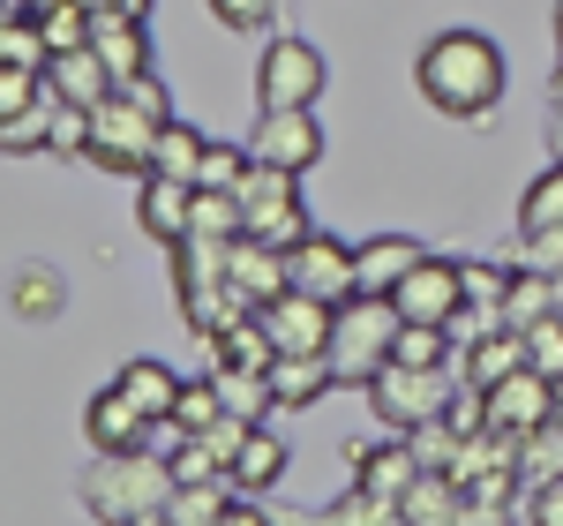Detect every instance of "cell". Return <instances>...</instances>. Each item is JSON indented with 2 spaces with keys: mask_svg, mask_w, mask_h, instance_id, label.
<instances>
[{
  "mask_svg": "<svg viewBox=\"0 0 563 526\" xmlns=\"http://www.w3.org/2000/svg\"><path fill=\"white\" fill-rule=\"evenodd\" d=\"M421 256H429L421 241H406V233H376V241L353 249V278H361V294H390Z\"/></svg>",
  "mask_w": 563,
  "mask_h": 526,
  "instance_id": "obj_21",
  "label": "cell"
},
{
  "mask_svg": "<svg viewBox=\"0 0 563 526\" xmlns=\"http://www.w3.org/2000/svg\"><path fill=\"white\" fill-rule=\"evenodd\" d=\"M286 271H294L301 294H323V302H353V294H361V278H353V249H346V241H331V233H301V241L286 249Z\"/></svg>",
  "mask_w": 563,
  "mask_h": 526,
  "instance_id": "obj_10",
  "label": "cell"
},
{
  "mask_svg": "<svg viewBox=\"0 0 563 526\" xmlns=\"http://www.w3.org/2000/svg\"><path fill=\"white\" fill-rule=\"evenodd\" d=\"M166 129V113L135 106L129 90H113L98 113H90V158L113 166V174H151V143Z\"/></svg>",
  "mask_w": 563,
  "mask_h": 526,
  "instance_id": "obj_6",
  "label": "cell"
},
{
  "mask_svg": "<svg viewBox=\"0 0 563 526\" xmlns=\"http://www.w3.org/2000/svg\"><path fill=\"white\" fill-rule=\"evenodd\" d=\"M526 256L541 263V271H556V263H563V226H556V233H533V241H526Z\"/></svg>",
  "mask_w": 563,
  "mask_h": 526,
  "instance_id": "obj_38",
  "label": "cell"
},
{
  "mask_svg": "<svg viewBox=\"0 0 563 526\" xmlns=\"http://www.w3.org/2000/svg\"><path fill=\"white\" fill-rule=\"evenodd\" d=\"M549 151L563 158V113H549Z\"/></svg>",
  "mask_w": 563,
  "mask_h": 526,
  "instance_id": "obj_40",
  "label": "cell"
},
{
  "mask_svg": "<svg viewBox=\"0 0 563 526\" xmlns=\"http://www.w3.org/2000/svg\"><path fill=\"white\" fill-rule=\"evenodd\" d=\"M151 414L135 406L121 384H106V392H90V406H84V437H90V451H135V443H151Z\"/></svg>",
  "mask_w": 563,
  "mask_h": 526,
  "instance_id": "obj_14",
  "label": "cell"
},
{
  "mask_svg": "<svg viewBox=\"0 0 563 526\" xmlns=\"http://www.w3.org/2000/svg\"><path fill=\"white\" fill-rule=\"evenodd\" d=\"M526 361H533L541 376H563V316H541V324H526Z\"/></svg>",
  "mask_w": 563,
  "mask_h": 526,
  "instance_id": "obj_34",
  "label": "cell"
},
{
  "mask_svg": "<svg viewBox=\"0 0 563 526\" xmlns=\"http://www.w3.org/2000/svg\"><path fill=\"white\" fill-rule=\"evenodd\" d=\"M556 421H563V376H556Z\"/></svg>",
  "mask_w": 563,
  "mask_h": 526,
  "instance_id": "obj_45",
  "label": "cell"
},
{
  "mask_svg": "<svg viewBox=\"0 0 563 526\" xmlns=\"http://www.w3.org/2000/svg\"><path fill=\"white\" fill-rule=\"evenodd\" d=\"M526 519H533V526H563V474L533 489V512H526Z\"/></svg>",
  "mask_w": 563,
  "mask_h": 526,
  "instance_id": "obj_37",
  "label": "cell"
},
{
  "mask_svg": "<svg viewBox=\"0 0 563 526\" xmlns=\"http://www.w3.org/2000/svg\"><path fill=\"white\" fill-rule=\"evenodd\" d=\"M549 278H556V316H563V263H556V271H549Z\"/></svg>",
  "mask_w": 563,
  "mask_h": 526,
  "instance_id": "obj_42",
  "label": "cell"
},
{
  "mask_svg": "<svg viewBox=\"0 0 563 526\" xmlns=\"http://www.w3.org/2000/svg\"><path fill=\"white\" fill-rule=\"evenodd\" d=\"M45 61H53V45H45L38 15H31V8H15V15L0 23V68H38V76H45Z\"/></svg>",
  "mask_w": 563,
  "mask_h": 526,
  "instance_id": "obj_28",
  "label": "cell"
},
{
  "mask_svg": "<svg viewBox=\"0 0 563 526\" xmlns=\"http://www.w3.org/2000/svg\"><path fill=\"white\" fill-rule=\"evenodd\" d=\"M249 158L286 166V174H308V166L323 158V121H316V106H263L256 129H249Z\"/></svg>",
  "mask_w": 563,
  "mask_h": 526,
  "instance_id": "obj_8",
  "label": "cell"
},
{
  "mask_svg": "<svg viewBox=\"0 0 563 526\" xmlns=\"http://www.w3.org/2000/svg\"><path fill=\"white\" fill-rule=\"evenodd\" d=\"M45 90H53L60 106H84V113H98V106L121 90V76L98 61V45H68V53H53V61H45Z\"/></svg>",
  "mask_w": 563,
  "mask_h": 526,
  "instance_id": "obj_13",
  "label": "cell"
},
{
  "mask_svg": "<svg viewBox=\"0 0 563 526\" xmlns=\"http://www.w3.org/2000/svg\"><path fill=\"white\" fill-rule=\"evenodd\" d=\"M413 90L429 98L435 113H451V121H481L511 90L504 45L488 39V31H435L421 45V61H413Z\"/></svg>",
  "mask_w": 563,
  "mask_h": 526,
  "instance_id": "obj_1",
  "label": "cell"
},
{
  "mask_svg": "<svg viewBox=\"0 0 563 526\" xmlns=\"http://www.w3.org/2000/svg\"><path fill=\"white\" fill-rule=\"evenodd\" d=\"M241 174H249V143H211L196 188H241Z\"/></svg>",
  "mask_w": 563,
  "mask_h": 526,
  "instance_id": "obj_33",
  "label": "cell"
},
{
  "mask_svg": "<svg viewBox=\"0 0 563 526\" xmlns=\"http://www.w3.org/2000/svg\"><path fill=\"white\" fill-rule=\"evenodd\" d=\"M331 90V68L308 39H271L256 61V106H316Z\"/></svg>",
  "mask_w": 563,
  "mask_h": 526,
  "instance_id": "obj_7",
  "label": "cell"
},
{
  "mask_svg": "<svg viewBox=\"0 0 563 526\" xmlns=\"http://www.w3.org/2000/svg\"><path fill=\"white\" fill-rule=\"evenodd\" d=\"M451 392H459V369H413V361H384L368 376V406L384 429H421V421H443L451 414Z\"/></svg>",
  "mask_w": 563,
  "mask_h": 526,
  "instance_id": "obj_4",
  "label": "cell"
},
{
  "mask_svg": "<svg viewBox=\"0 0 563 526\" xmlns=\"http://www.w3.org/2000/svg\"><path fill=\"white\" fill-rule=\"evenodd\" d=\"M323 519H331V526H390V519H406V512H398L390 496H376V489H361V482H353L346 496H339V504L323 512Z\"/></svg>",
  "mask_w": 563,
  "mask_h": 526,
  "instance_id": "obj_31",
  "label": "cell"
},
{
  "mask_svg": "<svg viewBox=\"0 0 563 526\" xmlns=\"http://www.w3.org/2000/svg\"><path fill=\"white\" fill-rule=\"evenodd\" d=\"M90 45H98V61L129 84L151 68V31H143V15H121V8H106L98 23H90Z\"/></svg>",
  "mask_w": 563,
  "mask_h": 526,
  "instance_id": "obj_19",
  "label": "cell"
},
{
  "mask_svg": "<svg viewBox=\"0 0 563 526\" xmlns=\"http://www.w3.org/2000/svg\"><path fill=\"white\" fill-rule=\"evenodd\" d=\"M488 421H496V429H511V437L541 429V421H556V376H541L533 361L511 369V376L488 392Z\"/></svg>",
  "mask_w": 563,
  "mask_h": 526,
  "instance_id": "obj_11",
  "label": "cell"
},
{
  "mask_svg": "<svg viewBox=\"0 0 563 526\" xmlns=\"http://www.w3.org/2000/svg\"><path fill=\"white\" fill-rule=\"evenodd\" d=\"M504 286H511L504 271H488V263H466V302H474V308H496V316H504Z\"/></svg>",
  "mask_w": 563,
  "mask_h": 526,
  "instance_id": "obj_36",
  "label": "cell"
},
{
  "mask_svg": "<svg viewBox=\"0 0 563 526\" xmlns=\"http://www.w3.org/2000/svg\"><path fill=\"white\" fill-rule=\"evenodd\" d=\"M166 467H174V489L180 482H225V467H218V451L203 437H180L174 451H166Z\"/></svg>",
  "mask_w": 563,
  "mask_h": 526,
  "instance_id": "obj_32",
  "label": "cell"
},
{
  "mask_svg": "<svg viewBox=\"0 0 563 526\" xmlns=\"http://www.w3.org/2000/svg\"><path fill=\"white\" fill-rule=\"evenodd\" d=\"M203 151H211V135L188 129V121H166L158 143H151V174H174V180H196L203 174Z\"/></svg>",
  "mask_w": 563,
  "mask_h": 526,
  "instance_id": "obj_24",
  "label": "cell"
},
{
  "mask_svg": "<svg viewBox=\"0 0 563 526\" xmlns=\"http://www.w3.org/2000/svg\"><path fill=\"white\" fill-rule=\"evenodd\" d=\"M556 45H563V0H556Z\"/></svg>",
  "mask_w": 563,
  "mask_h": 526,
  "instance_id": "obj_46",
  "label": "cell"
},
{
  "mask_svg": "<svg viewBox=\"0 0 563 526\" xmlns=\"http://www.w3.org/2000/svg\"><path fill=\"white\" fill-rule=\"evenodd\" d=\"M263 519H271V512H256V504H249V489L225 504V526H263Z\"/></svg>",
  "mask_w": 563,
  "mask_h": 526,
  "instance_id": "obj_39",
  "label": "cell"
},
{
  "mask_svg": "<svg viewBox=\"0 0 563 526\" xmlns=\"http://www.w3.org/2000/svg\"><path fill=\"white\" fill-rule=\"evenodd\" d=\"M84 8H90V15H106V8H121V0H84Z\"/></svg>",
  "mask_w": 563,
  "mask_h": 526,
  "instance_id": "obj_43",
  "label": "cell"
},
{
  "mask_svg": "<svg viewBox=\"0 0 563 526\" xmlns=\"http://www.w3.org/2000/svg\"><path fill=\"white\" fill-rule=\"evenodd\" d=\"M113 384H121V392H129L135 406H143V414H151L158 429H166V421H174V406H180V384H188V376H174L166 361H151V353H143V361H129V369L113 376Z\"/></svg>",
  "mask_w": 563,
  "mask_h": 526,
  "instance_id": "obj_22",
  "label": "cell"
},
{
  "mask_svg": "<svg viewBox=\"0 0 563 526\" xmlns=\"http://www.w3.org/2000/svg\"><path fill=\"white\" fill-rule=\"evenodd\" d=\"M511 369H526V331L519 324H496V331H481L474 347L459 353V384H481V392H496Z\"/></svg>",
  "mask_w": 563,
  "mask_h": 526,
  "instance_id": "obj_17",
  "label": "cell"
},
{
  "mask_svg": "<svg viewBox=\"0 0 563 526\" xmlns=\"http://www.w3.org/2000/svg\"><path fill=\"white\" fill-rule=\"evenodd\" d=\"M225 504H233V474L225 482H180L166 504V526H225Z\"/></svg>",
  "mask_w": 563,
  "mask_h": 526,
  "instance_id": "obj_25",
  "label": "cell"
},
{
  "mask_svg": "<svg viewBox=\"0 0 563 526\" xmlns=\"http://www.w3.org/2000/svg\"><path fill=\"white\" fill-rule=\"evenodd\" d=\"M286 474V443L271 437V429H249V443H241V459H233V489H249V496H263V489Z\"/></svg>",
  "mask_w": 563,
  "mask_h": 526,
  "instance_id": "obj_26",
  "label": "cell"
},
{
  "mask_svg": "<svg viewBox=\"0 0 563 526\" xmlns=\"http://www.w3.org/2000/svg\"><path fill=\"white\" fill-rule=\"evenodd\" d=\"M135 226L158 241V249H180L188 226H196V180L174 174H143V196H135Z\"/></svg>",
  "mask_w": 563,
  "mask_h": 526,
  "instance_id": "obj_12",
  "label": "cell"
},
{
  "mask_svg": "<svg viewBox=\"0 0 563 526\" xmlns=\"http://www.w3.org/2000/svg\"><path fill=\"white\" fill-rule=\"evenodd\" d=\"M241 219H249V233L256 241H278V249H294L301 233H316L301 211V174H286V166H263V158H249V174H241Z\"/></svg>",
  "mask_w": 563,
  "mask_h": 526,
  "instance_id": "obj_5",
  "label": "cell"
},
{
  "mask_svg": "<svg viewBox=\"0 0 563 526\" xmlns=\"http://www.w3.org/2000/svg\"><path fill=\"white\" fill-rule=\"evenodd\" d=\"M549 90H556V113H563V61H556V84H549Z\"/></svg>",
  "mask_w": 563,
  "mask_h": 526,
  "instance_id": "obj_44",
  "label": "cell"
},
{
  "mask_svg": "<svg viewBox=\"0 0 563 526\" xmlns=\"http://www.w3.org/2000/svg\"><path fill=\"white\" fill-rule=\"evenodd\" d=\"M174 504V467L151 459L143 443L135 451H98L84 467V512L106 526H135V519H166Z\"/></svg>",
  "mask_w": 563,
  "mask_h": 526,
  "instance_id": "obj_2",
  "label": "cell"
},
{
  "mask_svg": "<svg viewBox=\"0 0 563 526\" xmlns=\"http://www.w3.org/2000/svg\"><path fill=\"white\" fill-rule=\"evenodd\" d=\"M390 302H398V316L406 324H443L451 331V316L466 308V263L451 256H421L398 286H390Z\"/></svg>",
  "mask_w": 563,
  "mask_h": 526,
  "instance_id": "obj_9",
  "label": "cell"
},
{
  "mask_svg": "<svg viewBox=\"0 0 563 526\" xmlns=\"http://www.w3.org/2000/svg\"><path fill=\"white\" fill-rule=\"evenodd\" d=\"M211 15L225 31H271L278 23V0H211Z\"/></svg>",
  "mask_w": 563,
  "mask_h": 526,
  "instance_id": "obj_35",
  "label": "cell"
},
{
  "mask_svg": "<svg viewBox=\"0 0 563 526\" xmlns=\"http://www.w3.org/2000/svg\"><path fill=\"white\" fill-rule=\"evenodd\" d=\"M218 414H225V392H218V369L203 376V384H180V406L166 429H180V437H196V429H211Z\"/></svg>",
  "mask_w": 563,
  "mask_h": 526,
  "instance_id": "obj_29",
  "label": "cell"
},
{
  "mask_svg": "<svg viewBox=\"0 0 563 526\" xmlns=\"http://www.w3.org/2000/svg\"><path fill=\"white\" fill-rule=\"evenodd\" d=\"M556 226H563V158L541 180H526V196H519V233L526 241H533V233H556Z\"/></svg>",
  "mask_w": 563,
  "mask_h": 526,
  "instance_id": "obj_27",
  "label": "cell"
},
{
  "mask_svg": "<svg viewBox=\"0 0 563 526\" xmlns=\"http://www.w3.org/2000/svg\"><path fill=\"white\" fill-rule=\"evenodd\" d=\"M519 474H526L533 489H541V482H556V474H563V421H541V429H526Z\"/></svg>",
  "mask_w": 563,
  "mask_h": 526,
  "instance_id": "obj_30",
  "label": "cell"
},
{
  "mask_svg": "<svg viewBox=\"0 0 563 526\" xmlns=\"http://www.w3.org/2000/svg\"><path fill=\"white\" fill-rule=\"evenodd\" d=\"M60 308H68V278L53 263H15L8 271V316L15 324H53Z\"/></svg>",
  "mask_w": 563,
  "mask_h": 526,
  "instance_id": "obj_20",
  "label": "cell"
},
{
  "mask_svg": "<svg viewBox=\"0 0 563 526\" xmlns=\"http://www.w3.org/2000/svg\"><path fill=\"white\" fill-rule=\"evenodd\" d=\"M406 526H466V482L451 467H421V482L406 489Z\"/></svg>",
  "mask_w": 563,
  "mask_h": 526,
  "instance_id": "obj_18",
  "label": "cell"
},
{
  "mask_svg": "<svg viewBox=\"0 0 563 526\" xmlns=\"http://www.w3.org/2000/svg\"><path fill=\"white\" fill-rule=\"evenodd\" d=\"M225 278H233V294L249 308H271L286 286H294V271H286V249L278 241H256V233H241L233 241V263H225Z\"/></svg>",
  "mask_w": 563,
  "mask_h": 526,
  "instance_id": "obj_15",
  "label": "cell"
},
{
  "mask_svg": "<svg viewBox=\"0 0 563 526\" xmlns=\"http://www.w3.org/2000/svg\"><path fill=\"white\" fill-rule=\"evenodd\" d=\"M339 376H331V353H278L271 361V392L278 406H308L316 392H331Z\"/></svg>",
  "mask_w": 563,
  "mask_h": 526,
  "instance_id": "obj_23",
  "label": "cell"
},
{
  "mask_svg": "<svg viewBox=\"0 0 563 526\" xmlns=\"http://www.w3.org/2000/svg\"><path fill=\"white\" fill-rule=\"evenodd\" d=\"M398 302L390 294H353V302H339V331H331V376L339 384H368L376 369L390 361V347H398Z\"/></svg>",
  "mask_w": 563,
  "mask_h": 526,
  "instance_id": "obj_3",
  "label": "cell"
},
{
  "mask_svg": "<svg viewBox=\"0 0 563 526\" xmlns=\"http://www.w3.org/2000/svg\"><path fill=\"white\" fill-rule=\"evenodd\" d=\"M353 482L376 489V496H390V504H406V489L421 482V451H413V437L390 429V443H361V451H353Z\"/></svg>",
  "mask_w": 563,
  "mask_h": 526,
  "instance_id": "obj_16",
  "label": "cell"
},
{
  "mask_svg": "<svg viewBox=\"0 0 563 526\" xmlns=\"http://www.w3.org/2000/svg\"><path fill=\"white\" fill-rule=\"evenodd\" d=\"M121 15H143L151 23V0H121Z\"/></svg>",
  "mask_w": 563,
  "mask_h": 526,
  "instance_id": "obj_41",
  "label": "cell"
}]
</instances>
